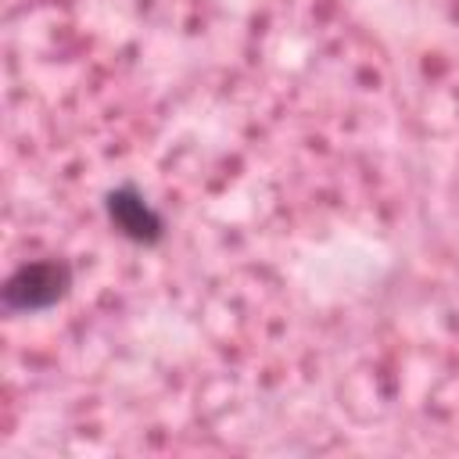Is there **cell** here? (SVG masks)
<instances>
[{"instance_id": "6da1fadb", "label": "cell", "mask_w": 459, "mask_h": 459, "mask_svg": "<svg viewBox=\"0 0 459 459\" xmlns=\"http://www.w3.org/2000/svg\"><path fill=\"white\" fill-rule=\"evenodd\" d=\"M72 290V269L57 258H36L18 265L4 283V305L11 312H43L65 301Z\"/></svg>"}, {"instance_id": "7a4b0ae2", "label": "cell", "mask_w": 459, "mask_h": 459, "mask_svg": "<svg viewBox=\"0 0 459 459\" xmlns=\"http://www.w3.org/2000/svg\"><path fill=\"white\" fill-rule=\"evenodd\" d=\"M104 208H108L111 226H115L122 237L136 240V244H158L161 233H165L161 215L147 204V197H143L136 186H118V190H111L108 201H104Z\"/></svg>"}]
</instances>
